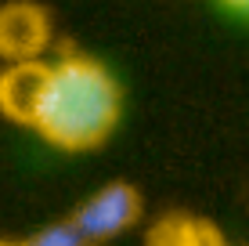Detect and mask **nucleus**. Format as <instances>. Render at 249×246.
Wrapping results in <instances>:
<instances>
[{
    "mask_svg": "<svg viewBox=\"0 0 249 246\" xmlns=\"http://www.w3.org/2000/svg\"><path fill=\"white\" fill-rule=\"evenodd\" d=\"M47 37H51V22L40 4L11 0L0 7V58H7V62L36 58L47 47Z\"/></svg>",
    "mask_w": 249,
    "mask_h": 246,
    "instance_id": "nucleus-3",
    "label": "nucleus"
},
{
    "mask_svg": "<svg viewBox=\"0 0 249 246\" xmlns=\"http://www.w3.org/2000/svg\"><path fill=\"white\" fill-rule=\"evenodd\" d=\"M18 246H94V243L72 225V217H65V221H54V225L40 228V232H33Z\"/></svg>",
    "mask_w": 249,
    "mask_h": 246,
    "instance_id": "nucleus-5",
    "label": "nucleus"
},
{
    "mask_svg": "<svg viewBox=\"0 0 249 246\" xmlns=\"http://www.w3.org/2000/svg\"><path fill=\"white\" fill-rule=\"evenodd\" d=\"M44 76H47V62H40V58L7 62V69L0 73V113L7 120L29 127L33 109H36L40 91H44Z\"/></svg>",
    "mask_w": 249,
    "mask_h": 246,
    "instance_id": "nucleus-4",
    "label": "nucleus"
},
{
    "mask_svg": "<svg viewBox=\"0 0 249 246\" xmlns=\"http://www.w3.org/2000/svg\"><path fill=\"white\" fill-rule=\"evenodd\" d=\"M69 217H72V225L98 246L105 239L123 235L126 228H134V221L141 217V192H137L134 185H126V181L101 185V189L90 192Z\"/></svg>",
    "mask_w": 249,
    "mask_h": 246,
    "instance_id": "nucleus-2",
    "label": "nucleus"
},
{
    "mask_svg": "<svg viewBox=\"0 0 249 246\" xmlns=\"http://www.w3.org/2000/svg\"><path fill=\"white\" fill-rule=\"evenodd\" d=\"M123 113L116 76L90 55H65L47 62L44 91L33 109L29 131H36L51 149L90 152L105 145Z\"/></svg>",
    "mask_w": 249,
    "mask_h": 246,
    "instance_id": "nucleus-1",
    "label": "nucleus"
},
{
    "mask_svg": "<svg viewBox=\"0 0 249 246\" xmlns=\"http://www.w3.org/2000/svg\"><path fill=\"white\" fill-rule=\"evenodd\" d=\"M217 4H224L228 11H235V15H249V0H217Z\"/></svg>",
    "mask_w": 249,
    "mask_h": 246,
    "instance_id": "nucleus-6",
    "label": "nucleus"
}]
</instances>
